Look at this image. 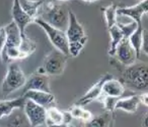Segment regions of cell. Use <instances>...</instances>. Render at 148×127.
<instances>
[{
  "label": "cell",
  "mask_w": 148,
  "mask_h": 127,
  "mask_svg": "<svg viewBox=\"0 0 148 127\" xmlns=\"http://www.w3.org/2000/svg\"><path fill=\"white\" fill-rule=\"evenodd\" d=\"M26 98L22 95L13 99L0 100V121L4 118H7L12 115L16 110L23 109Z\"/></svg>",
  "instance_id": "15"
},
{
  "label": "cell",
  "mask_w": 148,
  "mask_h": 127,
  "mask_svg": "<svg viewBox=\"0 0 148 127\" xmlns=\"http://www.w3.org/2000/svg\"><path fill=\"white\" fill-rule=\"evenodd\" d=\"M139 104H141L140 95H132L130 96L121 97L116 101L114 110H121L133 114L136 112Z\"/></svg>",
  "instance_id": "16"
},
{
  "label": "cell",
  "mask_w": 148,
  "mask_h": 127,
  "mask_svg": "<svg viewBox=\"0 0 148 127\" xmlns=\"http://www.w3.org/2000/svg\"><path fill=\"white\" fill-rule=\"evenodd\" d=\"M34 22L45 31L46 34L48 35L50 41L55 46V48L62 52L63 53H64L66 56L69 55L68 41L66 38L65 31L60 30L59 29L51 26L38 17H36L34 19Z\"/></svg>",
  "instance_id": "6"
},
{
  "label": "cell",
  "mask_w": 148,
  "mask_h": 127,
  "mask_svg": "<svg viewBox=\"0 0 148 127\" xmlns=\"http://www.w3.org/2000/svg\"><path fill=\"white\" fill-rule=\"evenodd\" d=\"M11 15H12L13 21L15 22L18 26V29L20 30L22 37H25V29L29 24L34 21V19L22 10L19 4L18 0H13L12 9H11Z\"/></svg>",
  "instance_id": "10"
},
{
  "label": "cell",
  "mask_w": 148,
  "mask_h": 127,
  "mask_svg": "<svg viewBox=\"0 0 148 127\" xmlns=\"http://www.w3.org/2000/svg\"><path fill=\"white\" fill-rule=\"evenodd\" d=\"M65 126V112L56 106H51L46 108V121L45 126Z\"/></svg>",
  "instance_id": "17"
},
{
  "label": "cell",
  "mask_w": 148,
  "mask_h": 127,
  "mask_svg": "<svg viewBox=\"0 0 148 127\" xmlns=\"http://www.w3.org/2000/svg\"><path fill=\"white\" fill-rule=\"evenodd\" d=\"M143 29L142 24L138 25V27L136 29L135 32L129 37V41H130L131 45L132 46L134 49L136 50L137 57L139 59L140 57V54H141V45H142V39H143Z\"/></svg>",
  "instance_id": "21"
},
{
  "label": "cell",
  "mask_w": 148,
  "mask_h": 127,
  "mask_svg": "<svg viewBox=\"0 0 148 127\" xmlns=\"http://www.w3.org/2000/svg\"><path fill=\"white\" fill-rule=\"evenodd\" d=\"M113 111H109L106 110V113L98 115L97 117H93L87 122L84 123L86 126H112L111 123L112 121H114V117H113Z\"/></svg>",
  "instance_id": "19"
},
{
  "label": "cell",
  "mask_w": 148,
  "mask_h": 127,
  "mask_svg": "<svg viewBox=\"0 0 148 127\" xmlns=\"http://www.w3.org/2000/svg\"><path fill=\"white\" fill-rule=\"evenodd\" d=\"M124 92H125V86L123 84V82L119 79H114V77L112 76L106 80V82L104 83L101 90V95L100 98L109 97L117 100L118 99L123 97Z\"/></svg>",
  "instance_id": "11"
},
{
  "label": "cell",
  "mask_w": 148,
  "mask_h": 127,
  "mask_svg": "<svg viewBox=\"0 0 148 127\" xmlns=\"http://www.w3.org/2000/svg\"><path fill=\"white\" fill-rule=\"evenodd\" d=\"M23 95L27 99L32 100L45 108H49L56 105V98L51 92L29 90L23 93Z\"/></svg>",
  "instance_id": "14"
},
{
  "label": "cell",
  "mask_w": 148,
  "mask_h": 127,
  "mask_svg": "<svg viewBox=\"0 0 148 127\" xmlns=\"http://www.w3.org/2000/svg\"><path fill=\"white\" fill-rule=\"evenodd\" d=\"M147 13V0H142L137 5L130 7L117 8V14L127 16L136 21L138 24H142L143 16Z\"/></svg>",
  "instance_id": "13"
},
{
  "label": "cell",
  "mask_w": 148,
  "mask_h": 127,
  "mask_svg": "<svg viewBox=\"0 0 148 127\" xmlns=\"http://www.w3.org/2000/svg\"><path fill=\"white\" fill-rule=\"evenodd\" d=\"M104 16L106 21V26L109 30L117 22V6L115 4L109 5L104 9Z\"/></svg>",
  "instance_id": "23"
},
{
  "label": "cell",
  "mask_w": 148,
  "mask_h": 127,
  "mask_svg": "<svg viewBox=\"0 0 148 127\" xmlns=\"http://www.w3.org/2000/svg\"><path fill=\"white\" fill-rule=\"evenodd\" d=\"M85 2H95V1H99V0H83Z\"/></svg>",
  "instance_id": "28"
},
{
  "label": "cell",
  "mask_w": 148,
  "mask_h": 127,
  "mask_svg": "<svg viewBox=\"0 0 148 127\" xmlns=\"http://www.w3.org/2000/svg\"><path fill=\"white\" fill-rule=\"evenodd\" d=\"M59 1H68V0H59Z\"/></svg>",
  "instance_id": "29"
},
{
  "label": "cell",
  "mask_w": 148,
  "mask_h": 127,
  "mask_svg": "<svg viewBox=\"0 0 148 127\" xmlns=\"http://www.w3.org/2000/svg\"><path fill=\"white\" fill-rule=\"evenodd\" d=\"M147 31L143 30V31L142 45H141V52H143L145 54H147Z\"/></svg>",
  "instance_id": "26"
},
{
  "label": "cell",
  "mask_w": 148,
  "mask_h": 127,
  "mask_svg": "<svg viewBox=\"0 0 148 127\" xmlns=\"http://www.w3.org/2000/svg\"><path fill=\"white\" fill-rule=\"evenodd\" d=\"M67 56L58 49L51 50L43 61V65L39 69L48 76H60L64 72Z\"/></svg>",
  "instance_id": "5"
},
{
  "label": "cell",
  "mask_w": 148,
  "mask_h": 127,
  "mask_svg": "<svg viewBox=\"0 0 148 127\" xmlns=\"http://www.w3.org/2000/svg\"><path fill=\"white\" fill-rule=\"evenodd\" d=\"M42 6V12L38 14L37 17L53 27L66 31L69 20L68 10L66 7L53 1H49L45 4L44 2Z\"/></svg>",
  "instance_id": "3"
},
{
  "label": "cell",
  "mask_w": 148,
  "mask_h": 127,
  "mask_svg": "<svg viewBox=\"0 0 148 127\" xmlns=\"http://www.w3.org/2000/svg\"><path fill=\"white\" fill-rule=\"evenodd\" d=\"M26 79L24 72L18 64L15 62L10 63L1 86V93L3 98H6L10 94L23 88Z\"/></svg>",
  "instance_id": "4"
},
{
  "label": "cell",
  "mask_w": 148,
  "mask_h": 127,
  "mask_svg": "<svg viewBox=\"0 0 148 127\" xmlns=\"http://www.w3.org/2000/svg\"><path fill=\"white\" fill-rule=\"evenodd\" d=\"M69 112L73 118L80 120L83 121L84 123L91 120V118L94 117L90 111L85 109L83 106H79V105H75L70 109Z\"/></svg>",
  "instance_id": "22"
},
{
  "label": "cell",
  "mask_w": 148,
  "mask_h": 127,
  "mask_svg": "<svg viewBox=\"0 0 148 127\" xmlns=\"http://www.w3.org/2000/svg\"><path fill=\"white\" fill-rule=\"evenodd\" d=\"M68 26L65 33L68 41L69 55L75 57L84 48L88 38L85 33L84 29L78 21L75 14L71 10H68Z\"/></svg>",
  "instance_id": "1"
},
{
  "label": "cell",
  "mask_w": 148,
  "mask_h": 127,
  "mask_svg": "<svg viewBox=\"0 0 148 127\" xmlns=\"http://www.w3.org/2000/svg\"><path fill=\"white\" fill-rule=\"evenodd\" d=\"M18 2L25 12L35 19L38 15L45 0H18Z\"/></svg>",
  "instance_id": "18"
},
{
  "label": "cell",
  "mask_w": 148,
  "mask_h": 127,
  "mask_svg": "<svg viewBox=\"0 0 148 127\" xmlns=\"http://www.w3.org/2000/svg\"><path fill=\"white\" fill-rule=\"evenodd\" d=\"M23 110L31 126L35 127L45 125L46 108L44 106L26 99Z\"/></svg>",
  "instance_id": "7"
},
{
  "label": "cell",
  "mask_w": 148,
  "mask_h": 127,
  "mask_svg": "<svg viewBox=\"0 0 148 127\" xmlns=\"http://www.w3.org/2000/svg\"><path fill=\"white\" fill-rule=\"evenodd\" d=\"M114 56L122 66H129L138 59L136 50L131 45L128 38H124L116 48Z\"/></svg>",
  "instance_id": "8"
},
{
  "label": "cell",
  "mask_w": 148,
  "mask_h": 127,
  "mask_svg": "<svg viewBox=\"0 0 148 127\" xmlns=\"http://www.w3.org/2000/svg\"><path fill=\"white\" fill-rule=\"evenodd\" d=\"M116 24L119 26V28L121 29L122 33L124 34V38H129V37L132 34L135 30H136L137 27H138V24L136 21H133L130 23H127V24H122V23H119L116 22Z\"/></svg>",
  "instance_id": "24"
},
{
  "label": "cell",
  "mask_w": 148,
  "mask_h": 127,
  "mask_svg": "<svg viewBox=\"0 0 148 127\" xmlns=\"http://www.w3.org/2000/svg\"><path fill=\"white\" fill-rule=\"evenodd\" d=\"M112 75L110 74H106L102 76L99 79V80L95 84L90 88V90L86 93L82 97H81L75 105H79V106H85L89 103L94 102V100L98 99L101 95V90H102V86L104 83L109 78L112 77Z\"/></svg>",
  "instance_id": "12"
},
{
  "label": "cell",
  "mask_w": 148,
  "mask_h": 127,
  "mask_svg": "<svg viewBox=\"0 0 148 127\" xmlns=\"http://www.w3.org/2000/svg\"><path fill=\"white\" fill-rule=\"evenodd\" d=\"M124 86L132 90L143 91L148 87V68L147 64H133L123 66L122 80Z\"/></svg>",
  "instance_id": "2"
},
{
  "label": "cell",
  "mask_w": 148,
  "mask_h": 127,
  "mask_svg": "<svg viewBox=\"0 0 148 127\" xmlns=\"http://www.w3.org/2000/svg\"><path fill=\"white\" fill-rule=\"evenodd\" d=\"M109 35L111 38V42H110V46L109 49V54L110 56L113 57L115 53L116 48L118 46V44L121 42L122 40L124 39V34L122 33L121 30L119 28L117 24L112 26V27L109 29Z\"/></svg>",
  "instance_id": "20"
},
{
  "label": "cell",
  "mask_w": 148,
  "mask_h": 127,
  "mask_svg": "<svg viewBox=\"0 0 148 127\" xmlns=\"http://www.w3.org/2000/svg\"><path fill=\"white\" fill-rule=\"evenodd\" d=\"M29 90L51 92L49 84V76L38 68L26 79L23 86V93Z\"/></svg>",
  "instance_id": "9"
},
{
  "label": "cell",
  "mask_w": 148,
  "mask_h": 127,
  "mask_svg": "<svg viewBox=\"0 0 148 127\" xmlns=\"http://www.w3.org/2000/svg\"><path fill=\"white\" fill-rule=\"evenodd\" d=\"M148 94L147 92L145 93H142V94L140 95V97H141V103L143 104V105H145L146 106H147L148 105Z\"/></svg>",
  "instance_id": "27"
},
{
  "label": "cell",
  "mask_w": 148,
  "mask_h": 127,
  "mask_svg": "<svg viewBox=\"0 0 148 127\" xmlns=\"http://www.w3.org/2000/svg\"><path fill=\"white\" fill-rule=\"evenodd\" d=\"M6 43V32L5 27H0V55Z\"/></svg>",
  "instance_id": "25"
}]
</instances>
